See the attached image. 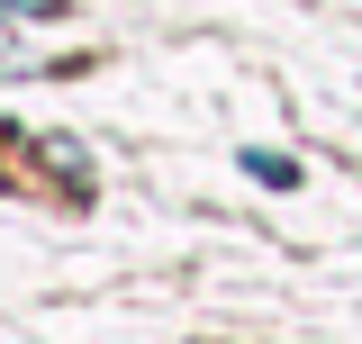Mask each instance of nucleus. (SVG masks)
<instances>
[{
  "mask_svg": "<svg viewBox=\"0 0 362 344\" xmlns=\"http://www.w3.org/2000/svg\"><path fill=\"white\" fill-rule=\"evenodd\" d=\"M254 181H281V190H299V164H281V154H245Z\"/></svg>",
  "mask_w": 362,
  "mask_h": 344,
  "instance_id": "1",
  "label": "nucleus"
}]
</instances>
